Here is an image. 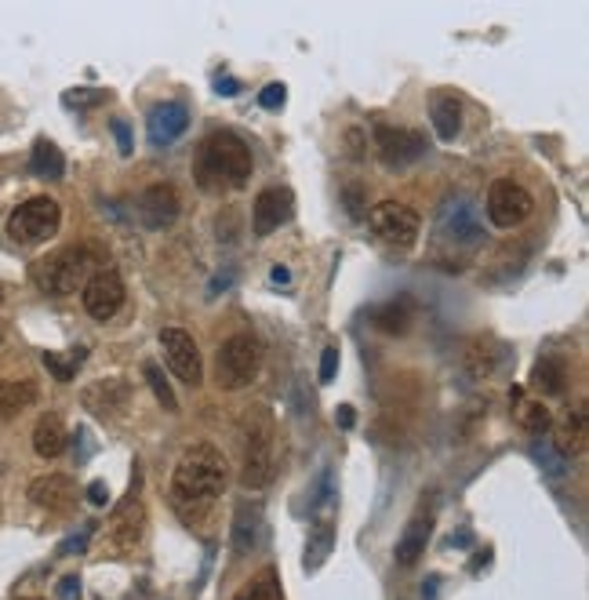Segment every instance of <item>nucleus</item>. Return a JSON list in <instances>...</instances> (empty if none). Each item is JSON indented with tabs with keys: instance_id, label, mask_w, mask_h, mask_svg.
<instances>
[{
	"instance_id": "obj_16",
	"label": "nucleus",
	"mask_w": 589,
	"mask_h": 600,
	"mask_svg": "<svg viewBox=\"0 0 589 600\" xmlns=\"http://www.w3.org/2000/svg\"><path fill=\"white\" fill-rule=\"evenodd\" d=\"M186 128H190V110H186L182 102H164V106H157V110L150 113V120H146V131H150L153 146H171Z\"/></svg>"
},
{
	"instance_id": "obj_20",
	"label": "nucleus",
	"mask_w": 589,
	"mask_h": 600,
	"mask_svg": "<svg viewBox=\"0 0 589 600\" xmlns=\"http://www.w3.org/2000/svg\"><path fill=\"white\" fill-rule=\"evenodd\" d=\"M70 437H66V422L48 411V415H40L37 426H33V451H37L40 459H59L62 451H66Z\"/></svg>"
},
{
	"instance_id": "obj_8",
	"label": "nucleus",
	"mask_w": 589,
	"mask_h": 600,
	"mask_svg": "<svg viewBox=\"0 0 589 600\" xmlns=\"http://www.w3.org/2000/svg\"><path fill=\"white\" fill-rule=\"evenodd\" d=\"M273 480V426L266 415L248 430V444H244V470H240V484L248 491H262Z\"/></svg>"
},
{
	"instance_id": "obj_11",
	"label": "nucleus",
	"mask_w": 589,
	"mask_h": 600,
	"mask_svg": "<svg viewBox=\"0 0 589 600\" xmlns=\"http://www.w3.org/2000/svg\"><path fill=\"white\" fill-rule=\"evenodd\" d=\"M160 350H164L168 368L175 371L186 386H200V379H204V364H200V350H197V342H193L190 331L164 328L160 331Z\"/></svg>"
},
{
	"instance_id": "obj_10",
	"label": "nucleus",
	"mask_w": 589,
	"mask_h": 600,
	"mask_svg": "<svg viewBox=\"0 0 589 600\" xmlns=\"http://www.w3.org/2000/svg\"><path fill=\"white\" fill-rule=\"evenodd\" d=\"M426 135L411 128H390V124H375V153L386 168H408L426 153Z\"/></svg>"
},
{
	"instance_id": "obj_35",
	"label": "nucleus",
	"mask_w": 589,
	"mask_h": 600,
	"mask_svg": "<svg viewBox=\"0 0 589 600\" xmlns=\"http://www.w3.org/2000/svg\"><path fill=\"white\" fill-rule=\"evenodd\" d=\"M106 99V91H66V95H62V102H66V106H91V102H102Z\"/></svg>"
},
{
	"instance_id": "obj_44",
	"label": "nucleus",
	"mask_w": 589,
	"mask_h": 600,
	"mask_svg": "<svg viewBox=\"0 0 589 600\" xmlns=\"http://www.w3.org/2000/svg\"><path fill=\"white\" fill-rule=\"evenodd\" d=\"M437 575H430V579H426V586H422V597H426V600H433V597H437Z\"/></svg>"
},
{
	"instance_id": "obj_17",
	"label": "nucleus",
	"mask_w": 589,
	"mask_h": 600,
	"mask_svg": "<svg viewBox=\"0 0 589 600\" xmlns=\"http://www.w3.org/2000/svg\"><path fill=\"white\" fill-rule=\"evenodd\" d=\"M110 550L117 553H128V550H135L139 546V539H142V502L139 499H131V502H124L117 513H113V524H110Z\"/></svg>"
},
{
	"instance_id": "obj_5",
	"label": "nucleus",
	"mask_w": 589,
	"mask_h": 600,
	"mask_svg": "<svg viewBox=\"0 0 589 600\" xmlns=\"http://www.w3.org/2000/svg\"><path fill=\"white\" fill-rule=\"evenodd\" d=\"M371 230L375 237L393 251H408L415 248V240L422 233V219L419 211H411L408 204H397V200H379L368 215Z\"/></svg>"
},
{
	"instance_id": "obj_32",
	"label": "nucleus",
	"mask_w": 589,
	"mask_h": 600,
	"mask_svg": "<svg viewBox=\"0 0 589 600\" xmlns=\"http://www.w3.org/2000/svg\"><path fill=\"white\" fill-rule=\"evenodd\" d=\"M233 600H284V597H280L277 575H273V571H262L259 579L251 582V586H244Z\"/></svg>"
},
{
	"instance_id": "obj_9",
	"label": "nucleus",
	"mask_w": 589,
	"mask_h": 600,
	"mask_svg": "<svg viewBox=\"0 0 589 600\" xmlns=\"http://www.w3.org/2000/svg\"><path fill=\"white\" fill-rule=\"evenodd\" d=\"M488 219L499 226V230H513L520 222L528 219L531 211H535V197H531L520 182L513 179H495L488 190Z\"/></svg>"
},
{
	"instance_id": "obj_2",
	"label": "nucleus",
	"mask_w": 589,
	"mask_h": 600,
	"mask_svg": "<svg viewBox=\"0 0 589 600\" xmlns=\"http://www.w3.org/2000/svg\"><path fill=\"white\" fill-rule=\"evenodd\" d=\"M251 150L248 142L240 139L237 131H211L208 139L200 142L197 160H193V175L197 186L208 193L222 190H244L251 179Z\"/></svg>"
},
{
	"instance_id": "obj_34",
	"label": "nucleus",
	"mask_w": 589,
	"mask_h": 600,
	"mask_svg": "<svg viewBox=\"0 0 589 600\" xmlns=\"http://www.w3.org/2000/svg\"><path fill=\"white\" fill-rule=\"evenodd\" d=\"M284 99H288V88H284V84H266V88L259 91L262 110H280V106H284Z\"/></svg>"
},
{
	"instance_id": "obj_14",
	"label": "nucleus",
	"mask_w": 589,
	"mask_h": 600,
	"mask_svg": "<svg viewBox=\"0 0 589 600\" xmlns=\"http://www.w3.org/2000/svg\"><path fill=\"white\" fill-rule=\"evenodd\" d=\"M291 211H295L291 190H277V186L262 190L255 197V208H251V230H255V237H270L277 226H284L291 219Z\"/></svg>"
},
{
	"instance_id": "obj_4",
	"label": "nucleus",
	"mask_w": 589,
	"mask_h": 600,
	"mask_svg": "<svg viewBox=\"0 0 589 600\" xmlns=\"http://www.w3.org/2000/svg\"><path fill=\"white\" fill-rule=\"evenodd\" d=\"M259 368H262V342L251 331H237V335H230V339L222 342L219 364H215L222 390H244V386H251Z\"/></svg>"
},
{
	"instance_id": "obj_24",
	"label": "nucleus",
	"mask_w": 589,
	"mask_h": 600,
	"mask_svg": "<svg viewBox=\"0 0 589 600\" xmlns=\"http://www.w3.org/2000/svg\"><path fill=\"white\" fill-rule=\"evenodd\" d=\"M564 382H568V364L560 357H542L531 371V390H539L542 397L564 393Z\"/></svg>"
},
{
	"instance_id": "obj_41",
	"label": "nucleus",
	"mask_w": 589,
	"mask_h": 600,
	"mask_svg": "<svg viewBox=\"0 0 589 600\" xmlns=\"http://www.w3.org/2000/svg\"><path fill=\"white\" fill-rule=\"evenodd\" d=\"M88 502L91 506H106V502H110V488H106L102 480H95V484L88 488Z\"/></svg>"
},
{
	"instance_id": "obj_19",
	"label": "nucleus",
	"mask_w": 589,
	"mask_h": 600,
	"mask_svg": "<svg viewBox=\"0 0 589 600\" xmlns=\"http://www.w3.org/2000/svg\"><path fill=\"white\" fill-rule=\"evenodd\" d=\"M128 397H131V386L124 379H102L95 386L84 390V408H91L95 415H113V411L128 408Z\"/></svg>"
},
{
	"instance_id": "obj_36",
	"label": "nucleus",
	"mask_w": 589,
	"mask_h": 600,
	"mask_svg": "<svg viewBox=\"0 0 589 600\" xmlns=\"http://www.w3.org/2000/svg\"><path fill=\"white\" fill-rule=\"evenodd\" d=\"M55 597L59 600H80V575H66V579H59Z\"/></svg>"
},
{
	"instance_id": "obj_30",
	"label": "nucleus",
	"mask_w": 589,
	"mask_h": 600,
	"mask_svg": "<svg viewBox=\"0 0 589 600\" xmlns=\"http://www.w3.org/2000/svg\"><path fill=\"white\" fill-rule=\"evenodd\" d=\"M142 375H146V382H150V390H153V397L164 404V411H179V397L171 393V386H168V379H164V371H160V364H153V360H146L142 364Z\"/></svg>"
},
{
	"instance_id": "obj_22",
	"label": "nucleus",
	"mask_w": 589,
	"mask_h": 600,
	"mask_svg": "<svg viewBox=\"0 0 589 600\" xmlns=\"http://www.w3.org/2000/svg\"><path fill=\"white\" fill-rule=\"evenodd\" d=\"M259 539H262V513L259 506L244 502V506H237V517H233V550H237V557L255 550Z\"/></svg>"
},
{
	"instance_id": "obj_43",
	"label": "nucleus",
	"mask_w": 589,
	"mask_h": 600,
	"mask_svg": "<svg viewBox=\"0 0 589 600\" xmlns=\"http://www.w3.org/2000/svg\"><path fill=\"white\" fill-rule=\"evenodd\" d=\"M230 284H233V270L226 273V277H215V280H211V295H219V288H230Z\"/></svg>"
},
{
	"instance_id": "obj_27",
	"label": "nucleus",
	"mask_w": 589,
	"mask_h": 600,
	"mask_svg": "<svg viewBox=\"0 0 589 600\" xmlns=\"http://www.w3.org/2000/svg\"><path fill=\"white\" fill-rule=\"evenodd\" d=\"M499 364H502V350L484 339H477L470 350H466V375H470V379H491V375L499 371Z\"/></svg>"
},
{
	"instance_id": "obj_1",
	"label": "nucleus",
	"mask_w": 589,
	"mask_h": 600,
	"mask_svg": "<svg viewBox=\"0 0 589 600\" xmlns=\"http://www.w3.org/2000/svg\"><path fill=\"white\" fill-rule=\"evenodd\" d=\"M226 488V459L219 448L197 444L179 459L171 477V506L182 520H200L215 506V499Z\"/></svg>"
},
{
	"instance_id": "obj_47",
	"label": "nucleus",
	"mask_w": 589,
	"mask_h": 600,
	"mask_svg": "<svg viewBox=\"0 0 589 600\" xmlns=\"http://www.w3.org/2000/svg\"><path fill=\"white\" fill-rule=\"evenodd\" d=\"M22 600H37V597H22Z\"/></svg>"
},
{
	"instance_id": "obj_37",
	"label": "nucleus",
	"mask_w": 589,
	"mask_h": 600,
	"mask_svg": "<svg viewBox=\"0 0 589 600\" xmlns=\"http://www.w3.org/2000/svg\"><path fill=\"white\" fill-rule=\"evenodd\" d=\"M335 368H339V350H335V346H328V350H324V357H320V382L335 379Z\"/></svg>"
},
{
	"instance_id": "obj_31",
	"label": "nucleus",
	"mask_w": 589,
	"mask_h": 600,
	"mask_svg": "<svg viewBox=\"0 0 589 600\" xmlns=\"http://www.w3.org/2000/svg\"><path fill=\"white\" fill-rule=\"evenodd\" d=\"M517 419H520V426L528 433H535V437H546V430H550V408L546 404H539V400H524L520 404V411H517Z\"/></svg>"
},
{
	"instance_id": "obj_18",
	"label": "nucleus",
	"mask_w": 589,
	"mask_h": 600,
	"mask_svg": "<svg viewBox=\"0 0 589 600\" xmlns=\"http://www.w3.org/2000/svg\"><path fill=\"white\" fill-rule=\"evenodd\" d=\"M430 531H433V513L430 510H419L408 520V528H404V535L397 539V550H393V557H397L400 568H411V564L426 553Z\"/></svg>"
},
{
	"instance_id": "obj_33",
	"label": "nucleus",
	"mask_w": 589,
	"mask_h": 600,
	"mask_svg": "<svg viewBox=\"0 0 589 600\" xmlns=\"http://www.w3.org/2000/svg\"><path fill=\"white\" fill-rule=\"evenodd\" d=\"M80 360H84V350L73 353V360H62V357H55V353H44V364L55 371V379H59V382H70L73 379V371H77Z\"/></svg>"
},
{
	"instance_id": "obj_42",
	"label": "nucleus",
	"mask_w": 589,
	"mask_h": 600,
	"mask_svg": "<svg viewBox=\"0 0 589 600\" xmlns=\"http://www.w3.org/2000/svg\"><path fill=\"white\" fill-rule=\"evenodd\" d=\"M237 91H240V84H237V80H233V77H226V80H222V77H219V95H237Z\"/></svg>"
},
{
	"instance_id": "obj_15",
	"label": "nucleus",
	"mask_w": 589,
	"mask_h": 600,
	"mask_svg": "<svg viewBox=\"0 0 589 600\" xmlns=\"http://www.w3.org/2000/svg\"><path fill=\"white\" fill-rule=\"evenodd\" d=\"M30 499L40 510L66 513L77 502V484L70 477H62V473H48V477H37L30 484Z\"/></svg>"
},
{
	"instance_id": "obj_21",
	"label": "nucleus",
	"mask_w": 589,
	"mask_h": 600,
	"mask_svg": "<svg viewBox=\"0 0 589 600\" xmlns=\"http://www.w3.org/2000/svg\"><path fill=\"white\" fill-rule=\"evenodd\" d=\"M430 117H433V131H437L440 142H451L462 128V102L451 95V91H440L430 102Z\"/></svg>"
},
{
	"instance_id": "obj_6",
	"label": "nucleus",
	"mask_w": 589,
	"mask_h": 600,
	"mask_svg": "<svg viewBox=\"0 0 589 600\" xmlns=\"http://www.w3.org/2000/svg\"><path fill=\"white\" fill-rule=\"evenodd\" d=\"M59 222H62L59 200L30 197L26 204H19V208L11 211L8 233L19 244H44V240H51L59 233Z\"/></svg>"
},
{
	"instance_id": "obj_29",
	"label": "nucleus",
	"mask_w": 589,
	"mask_h": 600,
	"mask_svg": "<svg viewBox=\"0 0 589 600\" xmlns=\"http://www.w3.org/2000/svg\"><path fill=\"white\" fill-rule=\"evenodd\" d=\"M531 459L539 462L546 477H568V470H571V462L564 459L557 448H553L550 437H535V440H531Z\"/></svg>"
},
{
	"instance_id": "obj_38",
	"label": "nucleus",
	"mask_w": 589,
	"mask_h": 600,
	"mask_svg": "<svg viewBox=\"0 0 589 600\" xmlns=\"http://www.w3.org/2000/svg\"><path fill=\"white\" fill-rule=\"evenodd\" d=\"M328 502H331V470H324L317 480V499H313V510H324Z\"/></svg>"
},
{
	"instance_id": "obj_39",
	"label": "nucleus",
	"mask_w": 589,
	"mask_h": 600,
	"mask_svg": "<svg viewBox=\"0 0 589 600\" xmlns=\"http://www.w3.org/2000/svg\"><path fill=\"white\" fill-rule=\"evenodd\" d=\"M88 535H91V528H84L80 535H73V539H66L59 546V553L62 557H73V553H84V546H88Z\"/></svg>"
},
{
	"instance_id": "obj_26",
	"label": "nucleus",
	"mask_w": 589,
	"mask_h": 600,
	"mask_svg": "<svg viewBox=\"0 0 589 600\" xmlns=\"http://www.w3.org/2000/svg\"><path fill=\"white\" fill-rule=\"evenodd\" d=\"M30 171L37 179H62V171H66V157L55 142L48 139H37L33 142V153H30Z\"/></svg>"
},
{
	"instance_id": "obj_45",
	"label": "nucleus",
	"mask_w": 589,
	"mask_h": 600,
	"mask_svg": "<svg viewBox=\"0 0 589 600\" xmlns=\"http://www.w3.org/2000/svg\"><path fill=\"white\" fill-rule=\"evenodd\" d=\"M270 280H273V284H288V280H291V273H288V270H284V266H273V273H270Z\"/></svg>"
},
{
	"instance_id": "obj_13",
	"label": "nucleus",
	"mask_w": 589,
	"mask_h": 600,
	"mask_svg": "<svg viewBox=\"0 0 589 600\" xmlns=\"http://www.w3.org/2000/svg\"><path fill=\"white\" fill-rule=\"evenodd\" d=\"M182 211V200H179V190L168 186V182H153L146 186L139 197V215L142 222L150 226V230H168L171 222L179 219Z\"/></svg>"
},
{
	"instance_id": "obj_7",
	"label": "nucleus",
	"mask_w": 589,
	"mask_h": 600,
	"mask_svg": "<svg viewBox=\"0 0 589 600\" xmlns=\"http://www.w3.org/2000/svg\"><path fill=\"white\" fill-rule=\"evenodd\" d=\"M437 237L455 248H480L484 244V222L470 197H448L437 211Z\"/></svg>"
},
{
	"instance_id": "obj_28",
	"label": "nucleus",
	"mask_w": 589,
	"mask_h": 600,
	"mask_svg": "<svg viewBox=\"0 0 589 600\" xmlns=\"http://www.w3.org/2000/svg\"><path fill=\"white\" fill-rule=\"evenodd\" d=\"M553 448L571 462V455H582L586 451V411H575L568 422H564V430H560V440H553Z\"/></svg>"
},
{
	"instance_id": "obj_12",
	"label": "nucleus",
	"mask_w": 589,
	"mask_h": 600,
	"mask_svg": "<svg viewBox=\"0 0 589 600\" xmlns=\"http://www.w3.org/2000/svg\"><path fill=\"white\" fill-rule=\"evenodd\" d=\"M124 306V280L117 270H99L91 273L84 284V310L95 320H110L113 313Z\"/></svg>"
},
{
	"instance_id": "obj_40",
	"label": "nucleus",
	"mask_w": 589,
	"mask_h": 600,
	"mask_svg": "<svg viewBox=\"0 0 589 600\" xmlns=\"http://www.w3.org/2000/svg\"><path fill=\"white\" fill-rule=\"evenodd\" d=\"M113 135H117V146H120V153L128 157L131 150H135V142H131V131H128V124L124 120H113Z\"/></svg>"
},
{
	"instance_id": "obj_46",
	"label": "nucleus",
	"mask_w": 589,
	"mask_h": 600,
	"mask_svg": "<svg viewBox=\"0 0 589 600\" xmlns=\"http://www.w3.org/2000/svg\"><path fill=\"white\" fill-rule=\"evenodd\" d=\"M339 422H342V430H350V426H353V408H339Z\"/></svg>"
},
{
	"instance_id": "obj_3",
	"label": "nucleus",
	"mask_w": 589,
	"mask_h": 600,
	"mask_svg": "<svg viewBox=\"0 0 589 600\" xmlns=\"http://www.w3.org/2000/svg\"><path fill=\"white\" fill-rule=\"evenodd\" d=\"M91 266H95V251L91 248H62L33 266V280L48 295H70L80 284H88Z\"/></svg>"
},
{
	"instance_id": "obj_23",
	"label": "nucleus",
	"mask_w": 589,
	"mask_h": 600,
	"mask_svg": "<svg viewBox=\"0 0 589 600\" xmlns=\"http://www.w3.org/2000/svg\"><path fill=\"white\" fill-rule=\"evenodd\" d=\"M37 397L40 393L33 382H0V422H8L26 408H33Z\"/></svg>"
},
{
	"instance_id": "obj_25",
	"label": "nucleus",
	"mask_w": 589,
	"mask_h": 600,
	"mask_svg": "<svg viewBox=\"0 0 589 600\" xmlns=\"http://www.w3.org/2000/svg\"><path fill=\"white\" fill-rule=\"evenodd\" d=\"M335 550V524L331 520H317V528L310 531V542H306V557H302V568L306 571H320L324 560Z\"/></svg>"
}]
</instances>
